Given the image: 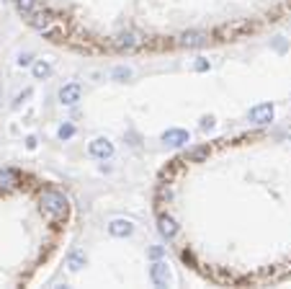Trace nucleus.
I'll list each match as a JSON object with an SVG mask.
<instances>
[{
  "instance_id": "nucleus-1",
  "label": "nucleus",
  "mask_w": 291,
  "mask_h": 289,
  "mask_svg": "<svg viewBox=\"0 0 291 289\" xmlns=\"http://www.w3.org/2000/svg\"><path fill=\"white\" fill-rule=\"evenodd\" d=\"M67 209H70V204H67V196H65V194H59V191H54V189H49V191L41 194V212H44V215H47L52 222L67 217Z\"/></svg>"
},
{
  "instance_id": "nucleus-2",
  "label": "nucleus",
  "mask_w": 291,
  "mask_h": 289,
  "mask_svg": "<svg viewBox=\"0 0 291 289\" xmlns=\"http://www.w3.org/2000/svg\"><path fill=\"white\" fill-rule=\"evenodd\" d=\"M149 277H152V282H155L157 287H167V284L173 282L170 266H167L165 261H157V264H152V269H149Z\"/></svg>"
},
{
  "instance_id": "nucleus-3",
  "label": "nucleus",
  "mask_w": 291,
  "mask_h": 289,
  "mask_svg": "<svg viewBox=\"0 0 291 289\" xmlns=\"http://www.w3.org/2000/svg\"><path fill=\"white\" fill-rule=\"evenodd\" d=\"M114 44L119 49H140V47H145V39L140 34H134V31H121Z\"/></svg>"
},
{
  "instance_id": "nucleus-4",
  "label": "nucleus",
  "mask_w": 291,
  "mask_h": 289,
  "mask_svg": "<svg viewBox=\"0 0 291 289\" xmlns=\"http://www.w3.org/2000/svg\"><path fill=\"white\" fill-rule=\"evenodd\" d=\"M88 153L93 155V158H98V160H106V158H111V155H114V145H111L109 140H103V137H98V140L90 142Z\"/></svg>"
},
{
  "instance_id": "nucleus-5",
  "label": "nucleus",
  "mask_w": 291,
  "mask_h": 289,
  "mask_svg": "<svg viewBox=\"0 0 291 289\" xmlns=\"http://www.w3.org/2000/svg\"><path fill=\"white\" fill-rule=\"evenodd\" d=\"M80 96H83V88L78 83H67V85L59 88V101H62L65 106H75L80 101Z\"/></svg>"
},
{
  "instance_id": "nucleus-6",
  "label": "nucleus",
  "mask_w": 291,
  "mask_h": 289,
  "mask_svg": "<svg viewBox=\"0 0 291 289\" xmlns=\"http://www.w3.org/2000/svg\"><path fill=\"white\" fill-rule=\"evenodd\" d=\"M271 119H273V106L271 103H260V106H253L250 109V121H255V124H268Z\"/></svg>"
},
{
  "instance_id": "nucleus-7",
  "label": "nucleus",
  "mask_w": 291,
  "mask_h": 289,
  "mask_svg": "<svg viewBox=\"0 0 291 289\" xmlns=\"http://www.w3.org/2000/svg\"><path fill=\"white\" fill-rule=\"evenodd\" d=\"M109 233H111L114 238H127V235L134 233V225H132L129 220H111Z\"/></svg>"
},
{
  "instance_id": "nucleus-8",
  "label": "nucleus",
  "mask_w": 291,
  "mask_h": 289,
  "mask_svg": "<svg viewBox=\"0 0 291 289\" xmlns=\"http://www.w3.org/2000/svg\"><path fill=\"white\" fill-rule=\"evenodd\" d=\"M157 230H160L162 238L170 240V238H175V233H178V225H175L173 217H165V215H162V217L157 220Z\"/></svg>"
},
{
  "instance_id": "nucleus-9",
  "label": "nucleus",
  "mask_w": 291,
  "mask_h": 289,
  "mask_svg": "<svg viewBox=\"0 0 291 289\" xmlns=\"http://www.w3.org/2000/svg\"><path fill=\"white\" fill-rule=\"evenodd\" d=\"M18 186V173L10 168H0V189H16Z\"/></svg>"
},
{
  "instance_id": "nucleus-10",
  "label": "nucleus",
  "mask_w": 291,
  "mask_h": 289,
  "mask_svg": "<svg viewBox=\"0 0 291 289\" xmlns=\"http://www.w3.org/2000/svg\"><path fill=\"white\" fill-rule=\"evenodd\" d=\"M186 47H204V44L209 41V34H204V31H188V34H183V39H180Z\"/></svg>"
},
{
  "instance_id": "nucleus-11",
  "label": "nucleus",
  "mask_w": 291,
  "mask_h": 289,
  "mask_svg": "<svg viewBox=\"0 0 291 289\" xmlns=\"http://www.w3.org/2000/svg\"><path fill=\"white\" fill-rule=\"evenodd\" d=\"M162 140H165L167 145L180 147V145H186V142H188V132H183V129H170V132H165V134H162Z\"/></svg>"
},
{
  "instance_id": "nucleus-12",
  "label": "nucleus",
  "mask_w": 291,
  "mask_h": 289,
  "mask_svg": "<svg viewBox=\"0 0 291 289\" xmlns=\"http://www.w3.org/2000/svg\"><path fill=\"white\" fill-rule=\"evenodd\" d=\"M16 5H18V10L23 13V16H31V13H36L41 8L39 0H16Z\"/></svg>"
},
{
  "instance_id": "nucleus-13",
  "label": "nucleus",
  "mask_w": 291,
  "mask_h": 289,
  "mask_svg": "<svg viewBox=\"0 0 291 289\" xmlns=\"http://www.w3.org/2000/svg\"><path fill=\"white\" fill-rule=\"evenodd\" d=\"M49 75H52V67L44 62V59H39V62L34 65V78L41 80V78H49Z\"/></svg>"
},
{
  "instance_id": "nucleus-14",
  "label": "nucleus",
  "mask_w": 291,
  "mask_h": 289,
  "mask_svg": "<svg viewBox=\"0 0 291 289\" xmlns=\"http://www.w3.org/2000/svg\"><path fill=\"white\" fill-rule=\"evenodd\" d=\"M67 264H70V269H72V271H78V269H80V266L85 264V256H83L80 251H75V253H72V256L67 258Z\"/></svg>"
},
{
  "instance_id": "nucleus-15",
  "label": "nucleus",
  "mask_w": 291,
  "mask_h": 289,
  "mask_svg": "<svg viewBox=\"0 0 291 289\" xmlns=\"http://www.w3.org/2000/svg\"><path fill=\"white\" fill-rule=\"evenodd\" d=\"M72 134H75V127L72 124H62V127H59V132H57L59 140H70Z\"/></svg>"
},
{
  "instance_id": "nucleus-16",
  "label": "nucleus",
  "mask_w": 291,
  "mask_h": 289,
  "mask_svg": "<svg viewBox=\"0 0 291 289\" xmlns=\"http://www.w3.org/2000/svg\"><path fill=\"white\" fill-rule=\"evenodd\" d=\"M114 75H116V78H129L132 70H129V67H116V70H114Z\"/></svg>"
},
{
  "instance_id": "nucleus-17",
  "label": "nucleus",
  "mask_w": 291,
  "mask_h": 289,
  "mask_svg": "<svg viewBox=\"0 0 291 289\" xmlns=\"http://www.w3.org/2000/svg\"><path fill=\"white\" fill-rule=\"evenodd\" d=\"M18 65L23 67V65H31V54H21L18 57Z\"/></svg>"
},
{
  "instance_id": "nucleus-18",
  "label": "nucleus",
  "mask_w": 291,
  "mask_h": 289,
  "mask_svg": "<svg viewBox=\"0 0 291 289\" xmlns=\"http://www.w3.org/2000/svg\"><path fill=\"white\" fill-rule=\"evenodd\" d=\"M211 124H214V119H204V121H201V129H209Z\"/></svg>"
}]
</instances>
